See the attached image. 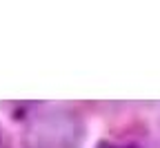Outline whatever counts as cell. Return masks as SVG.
<instances>
[{
    "mask_svg": "<svg viewBox=\"0 0 160 148\" xmlns=\"http://www.w3.org/2000/svg\"><path fill=\"white\" fill-rule=\"evenodd\" d=\"M33 137L36 148H78L82 141V124L69 113H56L40 119Z\"/></svg>",
    "mask_w": 160,
    "mask_h": 148,
    "instance_id": "cell-1",
    "label": "cell"
},
{
    "mask_svg": "<svg viewBox=\"0 0 160 148\" xmlns=\"http://www.w3.org/2000/svg\"><path fill=\"white\" fill-rule=\"evenodd\" d=\"M96 148H140V146H133V144H113V141H100Z\"/></svg>",
    "mask_w": 160,
    "mask_h": 148,
    "instance_id": "cell-2",
    "label": "cell"
}]
</instances>
